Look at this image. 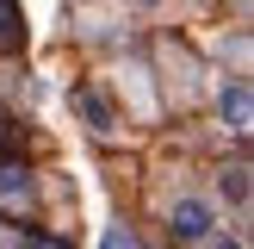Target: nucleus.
Masks as SVG:
<instances>
[{"instance_id":"f257e3e1","label":"nucleus","mask_w":254,"mask_h":249,"mask_svg":"<svg viewBox=\"0 0 254 249\" xmlns=\"http://www.w3.org/2000/svg\"><path fill=\"white\" fill-rule=\"evenodd\" d=\"M168 224H174L180 243H205V237L217 231V206H211V199H174Z\"/></svg>"},{"instance_id":"f03ea898","label":"nucleus","mask_w":254,"mask_h":249,"mask_svg":"<svg viewBox=\"0 0 254 249\" xmlns=\"http://www.w3.org/2000/svg\"><path fill=\"white\" fill-rule=\"evenodd\" d=\"M217 112H223V124H230L236 137H248V124H254V100H248V81H223V87H217Z\"/></svg>"},{"instance_id":"7ed1b4c3","label":"nucleus","mask_w":254,"mask_h":249,"mask_svg":"<svg viewBox=\"0 0 254 249\" xmlns=\"http://www.w3.org/2000/svg\"><path fill=\"white\" fill-rule=\"evenodd\" d=\"M31 199V174H25V162H0V206H25Z\"/></svg>"},{"instance_id":"20e7f679","label":"nucleus","mask_w":254,"mask_h":249,"mask_svg":"<svg viewBox=\"0 0 254 249\" xmlns=\"http://www.w3.org/2000/svg\"><path fill=\"white\" fill-rule=\"evenodd\" d=\"M0 50H25V19H19V0H0Z\"/></svg>"},{"instance_id":"39448f33","label":"nucleus","mask_w":254,"mask_h":249,"mask_svg":"<svg viewBox=\"0 0 254 249\" xmlns=\"http://www.w3.org/2000/svg\"><path fill=\"white\" fill-rule=\"evenodd\" d=\"M74 106H81L87 119H93V131H112V106H106L99 94H74Z\"/></svg>"},{"instance_id":"423d86ee","label":"nucleus","mask_w":254,"mask_h":249,"mask_svg":"<svg viewBox=\"0 0 254 249\" xmlns=\"http://www.w3.org/2000/svg\"><path fill=\"white\" fill-rule=\"evenodd\" d=\"M223 193H230V199H248V168H242V162L223 174Z\"/></svg>"},{"instance_id":"0eeeda50","label":"nucleus","mask_w":254,"mask_h":249,"mask_svg":"<svg viewBox=\"0 0 254 249\" xmlns=\"http://www.w3.org/2000/svg\"><path fill=\"white\" fill-rule=\"evenodd\" d=\"M99 249H136V237L124 231V224H106V237H99Z\"/></svg>"},{"instance_id":"6e6552de","label":"nucleus","mask_w":254,"mask_h":249,"mask_svg":"<svg viewBox=\"0 0 254 249\" xmlns=\"http://www.w3.org/2000/svg\"><path fill=\"white\" fill-rule=\"evenodd\" d=\"M25 249H62L56 237H25Z\"/></svg>"},{"instance_id":"1a4fd4ad","label":"nucleus","mask_w":254,"mask_h":249,"mask_svg":"<svg viewBox=\"0 0 254 249\" xmlns=\"http://www.w3.org/2000/svg\"><path fill=\"white\" fill-rule=\"evenodd\" d=\"M136 6H155V0H136Z\"/></svg>"}]
</instances>
